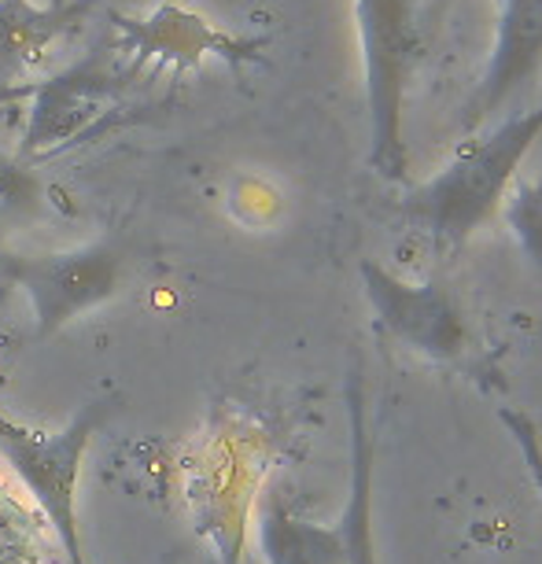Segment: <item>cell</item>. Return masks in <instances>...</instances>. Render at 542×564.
Returning <instances> with one entry per match:
<instances>
[{
  "label": "cell",
  "instance_id": "4",
  "mask_svg": "<svg viewBox=\"0 0 542 564\" xmlns=\"http://www.w3.org/2000/svg\"><path fill=\"white\" fill-rule=\"evenodd\" d=\"M498 421H502V429L513 435L517 451L528 465L531 484H535V491L542 498V429H539V421L520 406H498Z\"/></svg>",
  "mask_w": 542,
  "mask_h": 564
},
{
  "label": "cell",
  "instance_id": "3",
  "mask_svg": "<svg viewBox=\"0 0 542 564\" xmlns=\"http://www.w3.org/2000/svg\"><path fill=\"white\" fill-rule=\"evenodd\" d=\"M350 399V457H355V473H350V506L339 528V546H344L347 564H380L377 542H373V440L366 429V402H361L358 380L347 391Z\"/></svg>",
  "mask_w": 542,
  "mask_h": 564
},
{
  "label": "cell",
  "instance_id": "1",
  "mask_svg": "<svg viewBox=\"0 0 542 564\" xmlns=\"http://www.w3.org/2000/svg\"><path fill=\"white\" fill-rule=\"evenodd\" d=\"M361 273H366L369 303H373L380 325L388 328L391 339H399L402 347L421 355L424 361L465 369L487 391L506 388L502 372L491 369V358L480 355V347H473L469 322L454 306L451 295L432 289V284H406L399 276L377 270V265H366Z\"/></svg>",
  "mask_w": 542,
  "mask_h": 564
},
{
  "label": "cell",
  "instance_id": "2",
  "mask_svg": "<svg viewBox=\"0 0 542 564\" xmlns=\"http://www.w3.org/2000/svg\"><path fill=\"white\" fill-rule=\"evenodd\" d=\"M535 130L539 119L509 126L491 144L462 155L443 177H435L429 188H421L413 196V210L429 221L435 237L451 243V248L454 243H465V237L495 210L517 159L524 155Z\"/></svg>",
  "mask_w": 542,
  "mask_h": 564
}]
</instances>
